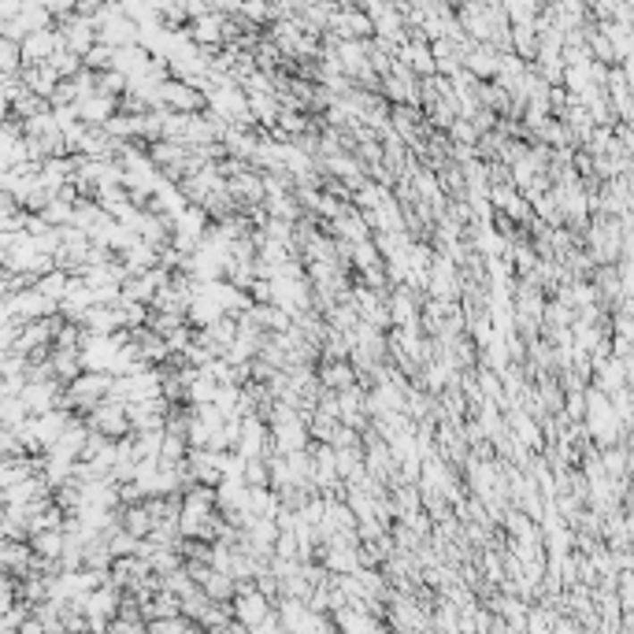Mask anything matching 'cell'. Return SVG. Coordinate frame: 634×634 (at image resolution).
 <instances>
[{
	"mask_svg": "<svg viewBox=\"0 0 634 634\" xmlns=\"http://www.w3.org/2000/svg\"><path fill=\"white\" fill-rule=\"evenodd\" d=\"M494 197H497V200H501V205H504V190H497ZM509 212H512V216H527V208H523V200H516L512 193H509Z\"/></svg>",
	"mask_w": 634,
	"mask_h": 634,
	"instance_id": "6da1fadb",
	"label": "cell"
}]
</instances>
